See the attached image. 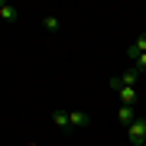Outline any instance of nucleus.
Instances as JSON below:
<instances>
[{"label": "nucleus", "instance_id": "f257e3e1", "mask_svg": "<svg viewBox=\"0 0 146 146\" xmlns=\"http://www.w3.org/2000/svg\"><path fill=\"white\" fill-rule=\"evenodd\" d=\"M127 140H130V146H140L146 143V117H136L130 127H127Z\"/></svg>", "mask_w": 146, "mask_h": 146}, {"label": "nucleus", "instance_id": "f03ea898", "mask_svg": "<svg viewBox=\"0 0 146 146\" xmlns=\"http://www.w3.org/2000/svg\"><path fill=\"white\" fill-rule=\"evenodd\" d=\"M136 81H140V72H136V68H133V72H123V75H117V78H110V88H133V84Z\"/></svg>", "mask_w": 146, "mask_h": 146}, {"label": "nucleus", "instance_id": "7ed1b4c3", "mask_svg": "<svg viewBox=\"0 0 146 146\" xmlns=\"http://www.w3.org/2000/svg\"><path fill=\"white\" fill-rule=\"evenodd\" d=\"M143 52H146V36H136V39L130 42V49H127V55L136 58V55H143Z\"/></svg>", "mask_w": 146, "mask_h": 146}, {"label": "nucleus", "instance_id": "20e7f679", "mask_svg": "<svg viewBox=\"0 0 146 146\" xmlns=\"http://www.w3.org/2000/svg\"><path fill=\"white\" fill-rule=\"evenodd\" d=\"M117 120H120V123H123V127H130V123H133V120H136V110L123 104V107H120V110H117Z\"/></svg>", "mask_w": 146, "mask_h": 146}, {"label": "nucleus", "instance_id": "39448f33", "mask_svg": "<svg viewBox=\"0 0 146 146\" xmlns=\"http://www.w3.org/2000/svg\"><path fill=\"white\" fill-rule=\"evenodd\" d=\"M10 20H16V7L0 0V23H10Z\"/></svg>", "mask_w": 146, "mask_h": 146}, {"label": "nucleus", "instance_id": "423d86ee", "mask_svg": "<svg viewBox=\"0 0 146 146\" xmlns=\"http://www.w3.org/2000/svg\"><path fill=\"white\" fill-rule=\"evenodd\" d=\"M68 127H88V114L84 110H72L68 114Z\"/></svg>", "mask_w": 146, "mask_h": 146}, {"label": "nucleus", "instance_id": "0eeeda50", "mask_svg": "<svg viewBox=\"0 0 146 146\" xmlns=\"http://www.w3.org/2000/svg\"><path fill=\"white\" fill-rule=\"evenodd\" d=\"M117 94H120V101H123L127 107L136 104V88H117Z\"/></svg>", "mask_w": 146, "mask_h": 146}, {"label": "nucleus", "instance_id": "6e6552de", "mask_svg": "<svg viewBox=\"0 0 146 146\" xmlns=\"http://www.w3.org/2000/svg\"><path fill=\"white\" fill-rule=\"evenodd\" d=\"M52 123L65 130V127H68V110H52Z\"/></svg>", "mask_w": 146, "mask_h": 146}, {"label": "nucleus", "instance_id": "1a4fd4ad", "mask_svg": "<svg viewBox=\"0 0 146 146\" xmlns=\"http://www.w3.org/2000/svg\"><path fill=\"white\" fill-rule=\"evenodd\" d=\"M42 26H46L49 33H55V29H58V20H55V16H46V20H42Z\"/></svg>", "mask_w": 146, "mask_h": 146}, {"label": "nucleus", "instance_id": "9d476101", "mask_svg": "<svg viewBox=\"0 0 146 146\" xmlns=\"http://www.w3.org/2000/svg\"><path fill=\"white\" fill-rule=\"evenodd\" d=\"M133 62H136V72H146V52H143V55H136Z\"/></svg>", "mask_w": 146, "mask_h": 146}, {"label": "nucleus", "instance_id": "9b49d317", "mask_svg": "<svg viewBox=\"0 0 146 146\" xmlns=\"http://www.w3.org/2000/svg\"><path fill=\"white\" fill-rule=\"evenodd\" d=\"M123 146H130V143H123Z\"/></svg>", "mask_w": 146, "mask_h": 146}]
</instances>
